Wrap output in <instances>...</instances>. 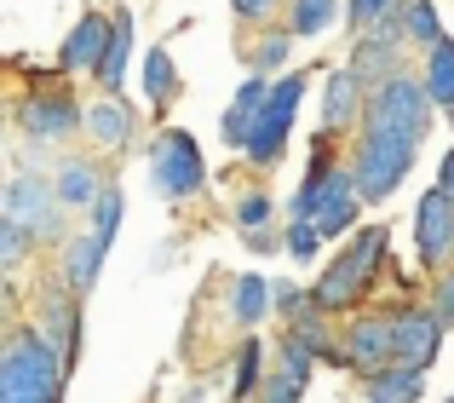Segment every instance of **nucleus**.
<instances>
[{
  "label": "nucleus",
  "instance_id": "nucleus-33",
  "mask_svg": "<svg viewBox=\"0 0 454 403\" xmlns=\"http://www.w3.org/2000/svg\"><path fill=\"white\" fill-rule=\"evenodd\" d=\"M437 185H443V191L454 196V150H449V156H443V173H437Z\"/></svg>",
  "mask_w": 454,
  "mask_h": 403
},
{
  "label": "nucleus",
  "instance_id": "nucleus-22",
  "mask_svg": "<svg viewBox=\"0 0 454 403\" xmlns=\"http://www.w3.org/2000/svg\"><path fill=\"white\" fill-rule=\"evenodd\" d=\"M145 99H150V110H167L178 99V69L161 46H150V58H145Z\"/></svg>",
  "mask_w": 454,
  "mask_h": 403
},
{
  "label": "nucleus",
  "instance_id": "nucleus-1",
  "mask_svg": "<svg viewBox=\"0 0 454 403\" xmlns=\"http://www.w3.org/2000/svg\"><path fill=\"white\" fill-rule=\"evenodd\" d=\"M432 127V87L426 75H391L386 87L368 92L363 104V138H356V185H363V202H386L403 179L414 173V156H420V138Z\"/></svg>",
  "mask_w": 454,
  "mask_h": 403
},
{
  "label": "nucleus",
  "instance_id": "nucleus-4",
  "mask_svg": "<svg viewBox=\"0 0 454 403\" xmlns=\"http://www.w3.org/2000/svg\"><path fill=\"white\" fill-rule=\"evenodd\" d=\"M305 104V75H277L270 81V99H265V115H259L254 138H247L242 156L254 162V168H277L282 150H288V133H294V115H300Z\"/></svg>",
  "mask_w": 454,
  "mask_h": 403
},
{
  "label": "nucleus",
  "instance_id": "nucleus-10",
  "mask_svg": "<svg viewBox=\"0 0 454 403\" xmlns=\"http://www.w3.org/2000/svg\"><path fill=\"white\" fill-rule=\"evenodd\" d=\"M391 328H397V358L403 363H420V369H432V363H437L443 335H449V328L437 323L432 305H397V312H391Z\"/></svg>",
  "mask_w": 454,
  "mask_h": 403
},
{
  "label": "nucleus",
  "instance_id": "nucleus-19",
  "mask_svg": "<svg viewBox=\"0 0 454 403\" xmlns=\"http://www.w3.org/2000/svg\"><path fill=\"white\" fill-rule=\"evenodd\" d=\"M115 18V35H110V58H104V92H121V81H127V64H133V35H138V23H133V12H110Z\"/></svg>",
  "mask_w": 454,
  "mask_h": 403
},
{
  "label": "nucleus",
  "instance_id": "nucleus-7",
  "mask_svg": "<svg viewBox=\"0 0 454 403\" xmlns=\"http://www.w3.org/2000/svg\"><path fill=\"white\" fill-rule=\"evenodd\" d=\"M75 127H87V110H81L64 87H41L18 104V133L35 138V145H58V138H69Z\"/></svg>",
  "mask_w": 454,
  "mask_h": 403
},
{
  "label": "nucleus",
  "instance_id": "nucleus-2",
  "mask_svg": "<svg viewBox=\"0 0 454 403\" xmlns=\"http://www.w3.org/2000/svg\"><path fill=\"white\" fill-rule=\"evenodd\" d=\"M69 358L41 335V323H18L0 346V403H58Z\"/></svg>",
  "mask_w": 454,
  "mask_h": 403
},
{
  "label": "nucleus",
  "instance_id": "nucleus-23",
  "mask_svg": "<svg viewBox=\"0 0 454 403\" xmlns=\"http://www.w3.org/2000/svg\"><path fill=\"white\" fill-rule=\"evenodd\" d=\"M294 41H300L294 29H270V35H259V41H254V52H247V69H254V75H277V69L288 64Z\"/></svg>",
  "mask_w": 454,
  "mask_h": 403
},
{
  "label": "nucleus",
  "instance_id": "nucleus-11",
  "mask_svg": "<svg viewBox=\"0 0 454 403\" xmlns=\"http://www.w3.org/2000/svg\"><path fill=\"white\" fill-rule=\"evenodd\" d=\"M41 335L75 363V352H81V294L69 288L64 277L41 288Z\"/></svg>",
  "mask_w": 454,
  "mask_h": 403
},
{
  "label": "nucleus",
  "instance_id": "nucleus-26",
  "mask_svg": "<svg viewBox=\"0 0 454 403\" xmlns=\"http://www.w3.org/2000/svg\"><path fill=\"white\" fill-rule=\"evenodd\" d=\"M259 363H265V346H259V340H242V352H236V381H231L236 398H254L259 386H265V369H259Z\"/></svg>",
  "mask_w": 454,
  "mask_h": 403
},
{
  "label": "nucleus",
  "instance_id": "nucleus-17",
  "mask_svg": "<svg viewBox=\"0 0 454 403\" xmlns=\"http://www.w3.org/2000/svg\"><path fill=\"white\" fill-rule=\"evenodd\" d=\"M426 392V369L420 363H386V369L368 375V403H420Z\"/></svg>",
  "mask_w": 454,
  "mask_h": 403
},
{
  "label": "nucleus",
  "instance_id": "nucleus-21",
  "mask_svg": "<svg viewBox=\"0 0 454 403\" xmlns=\"http://www.w3.org/2000/svg\"><path fill=\"white\" fill-rule=\"evenodd\" d=\"M426 87H432V104L437 110L454 115V41L443 35V41L426 52Z\"/></svg>",
  "mask_w": 454,
  "mask_h": 403
},
{
  "label": "nucleus",
  "instance_id": "nucleus-8",
  "mask_svg": "<svg viewBox=\"0 0 454 403\" xmlns=\"http://www.w3.org/2000/svg\"><path fill=\"white\" fill-rule=\"evenodd\" d=\"M414 254H420V265H443L454 254V196L443 185H432L414 202Z\"/></svg>",
  "mask_w": 454,
  "mask_h": 403
},
{
  "label": "nucleus",
  "instance_id": "nucleus-24",
  "mask_svg": "<svg viewBox=\"0 0 454 403\" xmlns=\"http://www.w3.org/2000/svg\"><path fill=\"white\" fill-rule=\"evenodd\" d=\"M340 0H294V18H288V29L300 35V41H310V35H322V29H333L340 23Z\"/></svg>",
  "mask_w": 454,
  "mask_h": 403
},
{
  "label": "nucleus",
  "instance_id": "nucleus-32",
  "mask_svg": "<svg viewBox=\"0 0 454 403\" xmlns=\"http://www.w3.org/2000/svg\"><path fill=\"white\" fill-rule=\"evenodd\" d=\"M231 12H236L242 23H265L270 12H277V0H231Z\"/></svg>",
  "mask_w": 454,
  "mask_h": 403
},
{
  "label": "nucleus",
  "instance_id": "nucleus-34",
  "mask_svg": "<svg viewBox=\"0 0 454 403\" xmlns=\"http://www.w3.org/2000/svg\"><path fill=\"white\" fill-rule=\"evenodd\" d=\"M449 403H454V398H449Z\"/></svg>",
  "mask_w": 454,
  "mask_h": 403
},
{
  "label": "nucleus",
  "instance_id": "nucleus-12",
  "mask_svg": "<svg viewBox=\"0 0 454 403\" xmlns=\"http://www.w3.org/2000/svg\"><path fill=\"white\" fill-rule=\"evenodd\" d=\"M110 35H115V18H104V12H87V18L75 23V29L64 35V52H58V64L69 69V75H104V58H110Z\"/></svg>",
  "mask_w": 454,
  "mask_h": 403
},
{
  "label": "nucleus",
  "instance_id": "nucleus-3",
  "mask_svg": "<svg viewBox=\"0 0 454 403\" xmlns=\"http://www.w3.org/2000/svg\"><path fill=\"white\" fill-rule=\"evenodd\" d=\"M380 259H386V225H368V231H356L351 242L340 248V254L322 265V277L310 282V300L322 305V312H351V305L368 300V288H374V271Z\"/></svg>",
  "mask_w": 454,
  "mask_h": 403
},
{
  "label": "nucleus",
  "instance_id": "nucleus-28",
  "mask_svg": "<svg viewBox=\"0 0 454 403\" xmlns=\"http://www.w3.org/2000/svg\"><path fill=\"white\" fill-rule=\"evenodd\" d=\"M29 248H35V236L23 231L18 219H0V271H18Z\"/></svg>",
  "mask_w": 454,
  "mask_h": 403
},
{
  "label": "nucleus",
  "instance_id": "nucleus-30",
  "mask_svg": "<svg viewBox=\"0 0 454 403\" xmlns=\"http://www.w3.org/2000/svg\"><path fill=\"white\" fill-rule=\"evenodd\" d=\"M270 213H277V208H270V196H265V191H254V196L236 202V225H242V231H265Z\"/></svg>",
  "mask_w": 454,
  "mask_h": 403
},
{
  "label": "nucleus",
  "instance_id": "nucleus-27",
  "mask_svg": "<svg viewBox=\"0 0 454 403\" xmlns=\"http://www.w3.org/2000/svg\"><path fill=\"white\" fill-rule=\"evenodd\" d=\"M322 242H328V236L317 231V219H294V225H288V236H282V248H288L300 265H310V259H317V248H322Z\"/></svg>",
  "mask_w": 454,
  "mask_h": 403
},
{
  "label": "nucleus",
  "instance_id": "nucleus-20",
  "mask_svg": "<svg viewBox=\"0 0 454 403\" xmlns=\"http://www.w3.org/2000/svg\"><path fill=\"white\" fill-rule=\"evenodd\" d=\"M270 300H277V294H270V282L259 277V271H242V277H236V294H231V317L242 328H254V323H265Z\"/></svg>",
  "mask_w": 454,
  "mask_h": 403
},
{
  "label": "nucleus",
  "instance_id": "nucleus-13",
  "mask_svg": "<svg viewBox=\"0 0 454 403\" xmlns=\"http://www.w3.org/2000/svg\"><path fill=\"white\" fill-rule=\"evenodd\" d=\"M356 213H363V185H356V168H333L328 173V191H322L317 202V231L322 236H345V231H356Z\"/></svg>",
  "mask_w": 454,
  "mask_h": 403
},
{
  "label": "nucleus",
  "instance_id": "nucleus-25",
  "mask_svg": "<svg viewBox=\"0 0 454 403\" xmlns=\"http://www.w3.org/2000/svg\"><path fill=\"white\" fill-rule=\"evenodd\" d=\"M403 29H409V41L426 46V52L443 41V23H437V6H432V0H403Z\"/></svg>",
  "mask_w": 454,
  "mask_h": 403
},
{
  "label": "nucleus",
  "instance_id": "nucleus-29",
  "mask_svg": "<svg viewBox=\"0 0 454 403\" xmlns=\"http://www.w3.org/2000/svg\"><path fill=\"white\" fill-rule=\"evenodd\" d=\"M397 0H345V18L356 23V29H374V23H386V18H397Z\"/></svg>",
  "mask_w": 454,
  "mask_h": 403
},
{
  "label": "nucleus",
  "instance_id": "nucleus-16",
  "mask_svg": "<svg viewBox=\"0 0 454 403\" xmlns=\"http://www.w3.org/2000/svg\"><path fill=\"white\" fill-rule=\"evenodd\" d=\"M133 127H138V115H133V104H127L121 92H110V99H98L87 110V133H92V145H104V150H127Z\"/></svg>",
  "mask_w": 454,
  "mask_h": 403
},
{
  "label": "nucleus",
  "instance_id": "nucleus-5",
  "mask_svg": "<svg viewBox=\"0 0 454 403\" xmlns=\"http://www.w3.org/2000/svg\"><path fill=\"white\" fill-rule=\"evenodd\" d=\"M201 179H207V168H201V150L190 133H178V127H167V133H155L150 145V185L161 191L167 202H184L201 191Z\"/></svg>",
  "mask_w": 454,
  "mask_h": 403
},
{
  "label": "nucleus",
  "instance_id": "nucleus-31",
  "mask_svg": "<svg viewBox=\"0 0 454 403\" xmlns=\"http://www.w3.org/2000/svg\"><path fill=\"white\" fill-rule=\"evenodd\" d=\"M432 312H437V323L443 328H454V271L443 282H437V294H432Z\"/></svg>",
  "mask_w": 454,
  "mask_h": 403
},
{
  "label": "nucleus",
  "instance_id": "nucleus-6",
  "mask_svg": "<svg viewBox=\"0 0 454 403\" xmlns=\"http://www.w3.org/2000/svg\"><path fill=\"white\" fill-rule=\"evenodd\" d=\"M0 219H18L35 242H58L64 236V202H58V185L35 179V173H18L0 196Z\"/></svg>",
  "mask_w": 454,
  "mask_h": 403
},
{
  "label": "nucleus",
  "instance_id": "nucleus-14",
  "mask_svg": "<svg viewBox=\"0 0 454 403\" xmlns=\"http://www.w3.org/2000/svg\"><path fill=\"white\" fill-rule=\"evenodd\" d=\"M265 99H270V75H247L242 87L231 92V110L219 115V138H224V150H247V138H254L259 115H265Z\"/></svg>",
  "mask_w": 454,
  "mask_h": 403
},
{
  "label": "nucleus",
  "instance_id": "nucleus-15",
  "mask_svg": "<svg viewBox=\"0 0 454 403\" xmlns=\"http://www.w3.org/2000/svg\"><path fill=\"white\" fill-rule=\"evenodd\" d=\"M363 104H368L363 75H356L351 64H345V69H328V87H322V127H317V133H328V138H333L356 110H363Z\"/></svg>",
  "mask_w": 454,
  "mask_h": 403
},
{
  "label": "nucleus",
  "instance_id": "nucleus-18",
  "mask_svg": "<svg viewBox=\"0 0 454 403\" xmlns=\"http://www.w3.org/2000/svg\"><path fill=\"white\" fill-rule=\"evenodd\" d=\"M58 202H64V208H98V196L110 191V185H104V173L92 168V162H64V168H58Z\"/></svg>",
  "mask_w": 454,
  "mask_h": 403
},
{
  "label": "nucleus",
  "instance_id": "nucleus-9",
  "mask_svg": "<svg viewBox=\"0 0 454 403\" xmlns=\"http://www.w3.org/2000/svg\"><path fill=\"white\" fill-rule=\"evenodd\" d=\"M345 358H351V369H386V363H397V328H391V312H363L356 323H345Z\"/></svg>",
  "mask_w": 454,
  "mask_h": 403
}]
</instances>
